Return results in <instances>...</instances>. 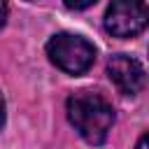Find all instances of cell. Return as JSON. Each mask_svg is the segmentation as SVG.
Returning <instances> with one entry per match:
<instances>
[{"label":"cell","instance_id":"1","mask_svg":"<svg viewBox=\"0 0 149 149\" xmlns=\"http://www.w3.org/2000/svg\"><path fill=\"white\" fill-rule=\"evenodd\" d=\"M68 119L88 144H102L114 123L112 105L93 91H77L68 98Z\"/></svg>","mask_w":149,"mask_h":149},{"label":"cell","instance_id":"2","mask_svg":"<svg viewBox=\"0 0 149 149\" xmlns=\"http://www.w3.org/2000/svg\"><path fill=\"white\" fill-rule=\"evenodd\" d=\"M49 61L68 74H84L95 61V47L74 33H58L47 42Z\"/></svg>","mask_w":149,"mask_h":149},{"label":"cell","instance_id":"3","mask_svg":"<svg viewBox=\"0 0 149 149\" xmlns=\"http://www.w3.org/2000/svg\"><path fill=\"white\" fill-rule=\"evenodd\" d=\"M149 26V7L137 0H116L105 12V30L114 37H133Z\"/></svg>","mask_w":149,"mask_h":149},{"label":"cell","instance_id":"4","mask_svg":"<svg viewBox=\"0 0 149 149\" xmlns=\"http://www.w3.org/2000/svg\"><path fill=\"white\" fill-rule=\"evenodd\" d=\"M107 74L109 79L116 84V88L126 95H135L144 88L147 84V72L142 68V63L128 54H116L109 58L107 63Z\"/></svg>","mask_w":149,"mask_h":149},{"label":"cell","instance_id":"5","mask_svg":"<svg viewBox=\"0 0 149 149\" xmlns=\"http://www.w3.org/2000/svg\"><path fill=\"white\" fill-rule=\"evenodd\" d=\"M91 5H95V0H86V2H72V0H68L65 2V7H70V9H86Z\"/></svg>","mask_w":149,"mask_h":149},{"label":"cell","instance_id":"6","mask_svg":"<svg viewBox=\"0 0 149 149\" xmlns=\"http://www.w3.org/2000/svg\"><path fill=\"white\" fill-rule=\"evenodd\" d=\"M5 21H7V5L0 2V28L5 26Z\"/></svg>","mask_w":149,"mask_h":149},{"label":"cell","instance_id":"7","mask_svg":"<svg viewBox=\"0 0 149 149\" xmlns=\"http://www.w3.org/2000/svg\"><path fill=\"white\" fill-rule=\"evenodd\" d=\"M135 149H149V133L140 137V142H137V147H135Z\"/></svg>","mask_w":149,"mask_h":149},{"label":"cell","instance_id":"8","mask_svg":"<svg viewBox=\"0 0 149 149\" xmlns=\"http://www.w3.org/2000/svg\"><path fill=\"white\" fill-rule=\"evenodd\" d=\"M5 126V98H2V93H0V128Z\"/></svg>","mask_w":149,"mask_h":149}]
</instances>
